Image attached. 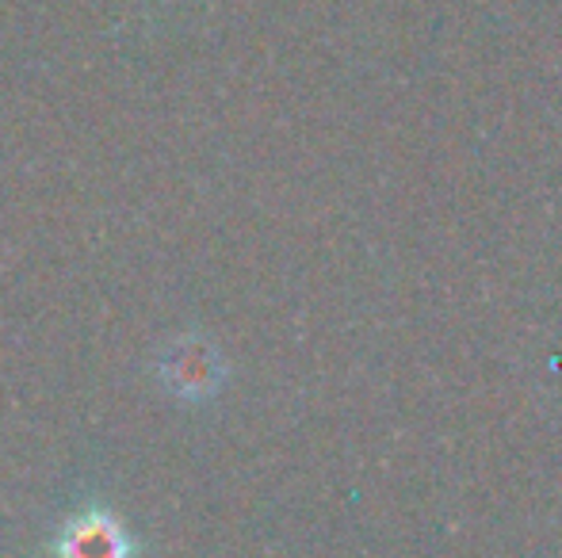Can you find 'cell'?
Returning <instances> with one entry per match:
<instances>
[{
  "instance_id": "1",
  "label": "cell",
  "mask_w": 562,
  "mask_h": 558,
  "mask_svg": "<svg viewBox=\"0 0 562 558\" xmlns=\"http://www.w3.org/2000/svg\"><path fill=\"white\" fill-rule=\"evenodd\" d=\"M157 375H161V383L177 398L203 402V398L218 395V387L226 383V364L223 352L207 337L184 333L165 344L161 360H157Z\"/></svg>"
},
{
  "instance_id": "2",
  "label": "cell",
  "mask_w": 562,
  "mask_h": 558,
  "mask_svg": "<svg viewBox=\"0 0 562 558\" xmlns=\"http://www.w3.org/2000/svg\"><path fill=\"white\" fill-rule=\"evenodd\" d=\"M58 558H134V539L123 528L115 513L108 509H85L81 516L61 528L58 544H54Z\"/></svg>"
}]
</instances>
